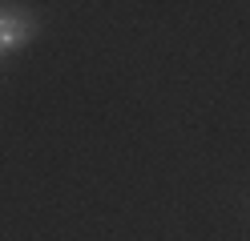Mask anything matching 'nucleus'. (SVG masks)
<instances>
[{
    "label": "nucleus",
    "instance_id": "obj_1",
    "mask_svg": "<svg viewBox=\"0 0 250 241\" xmlns=\"http://www.w3.org/2000/svg\"><path fill=\"white\" fill-rule=\"evenodd\" d=\"M24 37V28L17 24V20H4V16H0V53H4V48H12Z\"/></svg>",
    "mask_w": 250,
    "mask_h": 241
}]
</instances>
